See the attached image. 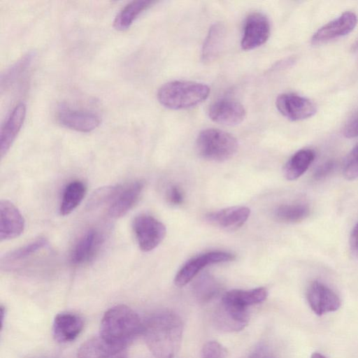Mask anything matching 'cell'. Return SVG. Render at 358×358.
Segmentation results:
<instances>
[{
    "mask_svg": "<svg viewBox=\"0 0 358 358\" xmlns=\"http://www.w3.org/2000/svg\"><path fill=\"white\" fill-rule=\"evenodd\" d=\"M180 317L171 311H160L150 316L143 324L145 343L156 358H173L182 337Z\"/></svg>",
    "mask_w": 358,
    "mask_h": 358,
    "instance_id": "1",
    "label": "cell"
},
{
    "mask_svg": "<svg viewBox=\"0 0 358 358\" xmlns=\"http://www.w3.org/2000/svg\"><path fill=\"white\" fill-rule=\"evenodd\" d=\"M138 314L125 305H117L103 315L99 336L108 343L122 350L143 331Z\"/></svg>",
    "mask_w": 358,
    "mask_h": 358,
    "instance_id": "2",
    "label": "cell"
},
{
    "mask_svg": "<svg viewBox=\"0 0 358 358\" xmlns=\"http://www.w3.org/2000/svg\"><path fill=\"white\" fill-rule=\"evenodd\" d=\"M209 94V87L203 83L174 80L159 88L157 99L164 107L178 110L196 106L206 100Z\"/></svg>",
    "mask_w": 358,
    "mask_h": 358,
    "instance_id": "3",
    "label": "cell"
},
{
    "mask_svg": "<svg viewBox=\"0 0 358 358\" xmlns=\"http://www.w3.org/2000/svg\"><path fill=\"white\" fill-rule=\"evenodd\" d=\"M196 149L199 155L205 159L223 162L235 155L238 142L231 134L210 128L199 133L196 141Z\"/></svg>",
    "mask_w": 358,
    "mask_h": 358,
    "instance_id": "4",
    "label": "cell"
},
{
    "mask_svg": "<svg viewBox=\"0 0 358 358\" xmlns=\"http://www.w3.org/2000/svg\"><path fill=\"white\" fill-rule=\"evenodd\" d=\"M133 229L138 246L143 252H149L157 248L165 238V225L155 217L141 214L133 222Z\"/></svg>",
    "mask_w": 358,
    "mask_h": 358,
    "instance_id": "5",
    "label": "cell"
},
{
    "mask_svg": "<svg viewBox=\"0 0 358 358\" xmlns=\"http://www.w3.org/2000/svg\"><path fill=\"white\" fill-rule=\"evenodd\" d=\"M234 259V255L225 251H211L195 256L182 266L174 278V283L182 287L208 265L228 262Z\"/></svg>",
    "mask_w": 358,
    "mask_h": 358,
    "instance_id": "6",
    "label": "cell"
},
{
    "mask_svg": "<svg viewBox=\"0 0 358 358\" xmlns=\"http://www.w3.org/2000/svg\"><path fill=\"white\" fill-rule=\"evenodd\" d=\"M275 106L284 117L292 121L309 118L317 111V107L312 101L293 93L279 94Z\"/></svg>",
    "mask_w": 358,
    "mask_h": 358,
    "instance_id": "7",
    "label": "cell"
},
{
    "mask_svg": "<svg viewBox=\"0 0 358 358\" xmlns=\"http://www.w3.org/2000/svg\"><path fill=\"white\" fill-rule=\"evenodd\" d=\"M271 26L268 19L261 13H252L245 20L241 45L244 50L255 49L269 38Z\"/></svg>",
    "mask_w": 358,
    "mask_h": 358,
    "instance_id": "8",
    "label": "cell"
},
{
    "mask_svg": "<svg viewBox=\"0 0 358 358\" xmlns=\"http://www.w3.org/2000/svg\"><path fill=\"white\" fill-rule=\"evenodd\" d=\"M144 188L141 180L132 182L119 187L108 204V213L113 218H120L126 215L138 202Z\"/></svg>",
    "mask_w": 358,
    "mask_h": 358,
    "instance_id": "9",
    "label": "cell"
},
{
    "mask_svg": "<svg viewBox=\"0 0 358 358\" xmlns=\"http://www.w3.org/2000/svg\"><path fill=\"white\" fill-rule=\"evenodd\" d=\"M307 300L312 310L317 315L334 312L341 306L337 294L324 283L315 280L307 290Z\"/></svg>",
    "mask_w": 358,
    "mask_h": 358,
    "instance_id": "10",
    "label": "cell"
},
{
    "mask_svg": "<svg viewBox=\"0 0 358 358\" xmlns=\"http://www.w3.org/2000/svg\"><path fill=\"white\" fill-rule=\"evenodd\" d=\"M357 17L352 12H345L317 29L312 36L313 44H321L348 35L356 27Z\"/></svg>",
    "mask_w": 358,
    "mask_h": 358,
    "instance_id": "11",
    "label": "cell"
},
{
    "mask_svg": "<svg viewBox=\"0 0 358 358\" xmlns=\"http://www.w3.org/2000/svg\"><path fill=\"white\" fill-rule=\"evenodd\" d=\"M243 106L231 99H222L215 101L208 109V116L215 122L233 126L240 124L245 117Z\"/></svg>",
    "mask_w": 358,
    "mask_h": 358,
    "instance_id": "12",
    "label": "cell"
},
{
    "mask_svg": "<svg viewBox=\"0 0 358 358\" xmlns=\"http://www.w3.org/2000/svg\"><path fill=\"white\" fill-rule=\"evenodd\" d=\"M25 222L17 208L10 201H0V240H10L20 236Z\"/></svg>",
    "mask_w": 358,
    "mask_h": 358,
    "instance_id": "13",
    "label": "cell"
},
{
    "mask_svg": "<svg viewBox=\"0 0 358 358\" xmlns=\"http://www.w3.org/2000/svg\"><path fill=\"white\" fill-rule=\"evenodd\" d=\"M57 120L64 127L81 132H90L101 123L100 117L86 110H74L62 106L57 113Z\"/></svg>",
    "mask_w": 358,
    "mask_h": 358,
    "instance_id": "14",
    "label": "cell"
},
{
    "mask_svg": "<svg viewBox=\"0 0 358 358\" xmlns=\"http://www.w3.org/2000/svg\"><path fill=\"white\" fill-rule=\"evenodd\" d=\"M83 326V320L78 315L69 312L59 313L53 321V337L60 343L71 342L81 333Z\"/></svg>",
    "mask_w": 358,
    "mask_h": 358,
    "instance_id": "15",
    "label": "cell"
},
{
    "mask_svg": "<svg viewBox=\"0 0 358 358\" xmlns=\"http://www.w3.org/2000/svg\"><path fill=\"white\" fill-rule=\"evenodd\" d=\"M250 209L246 206H233L208 213L207 220L212 224L227 230H236L248 220Z\"/></svg>",
    "mask_w": 358,
    "mask_h": 358,
    "instance_id": "16",
    "label": "cell"
},
{
    "mask_svg": "<svg viewBox=\"0 0 358 358\" xmlns=\"http://www.w3.org/2000/svg\"><path fill=\"white\" fill-rule=\"evenodd\" d=\"M215 322L226 331H238L243 329L249 321L248 309L236 308L221 302L215 313Z\"/></svg>",
    "mask_w": 358,
    "mask_h": 358,
    "instance_id": "17",
    "label": "cell"
},
{
    "mask_svg": "<svg viewBox=\"0 0 358 358\" xmlns=\"http://www.w3.org/2000/svg\"><path fill=\"white\" fill-rule=\"evenodd\" d=\"M26 116V106L23 103L17 104L4 123L0 133V155L3 158L6 155L17 134Z\"/></svg>",
    "mask_w": 358,
    "mask_h": 358,
    "instance_id": "18",
    "label": "cell"
},
{
    "mask_svg": "<svg viewBox=\"0 0 358 358\" xmlns=\"http://www.w3.org/2000/svg\"><path fill=\"white\" fill-rule=\"evenodd\" d=\"M102 242L100 234L94 229L87 231L78 241L71 254V262L80 265L93 259Z\"/></svg>",
    "mask_w": 358,
    "mask_h": 358,
    "instance_id": "19",
    "label": "cell"
},
{
    "mask_svg": "<svg viewBox=\"0 0 358 358\" xmlns=\"http://www.w3.org/2000/svg\"><path fill=\"white\" fill-rule=\"evenodd\" d=\"M267 295L268 292L265 287H257L250 290L232 289L223 295L221 302L248 309V306L264 301Z\"/></svg>",
    "mask_w": 358,
    "mask_h": 358,
    "instance_id": "20",
    "label": "cell"
},
{
    "mask_svg": "<svg viewBox=\"0 0 358 358\" xmlns=\"http://www.w3.org/2000/svg\"><path fill=\"white\" fill-rule=\"evenodd\" d=\"M122 352L98 335L83 343L78 350L77 356L78 358H109Z\"/></svg>",
    "mask_w": 358,
    "mask_h": 358,
    "instance_id": "21",
    "label": "cell"
},
{
    "mask_svg": "<svg viewBox=\"0 0 358 358\" xmlns=\"http://www.w3.org/2000/svg\"><path fill=\"white\" fill-rule=\"evenodd\" d=\"M224 38L225 28L222 24L216 23L210 27L201 50V59L203 62H211L219 56Z\"/></svg>",
    "mask_w": 358,
    "mask_h": 358,
    "instance_id": "22",
    "label": "cell"
},
{
    "mask_svg": "<svg viewBox=\"0 0 358 358\" xmlns=\"http://www.w3.org/2000/svg\"><path fill=\"white\" fill-rule=\"evenodd\" d=\"M315 155L310 149H302L294 153L285 164L283 173L288 180H295L309 168Z\"/></svg>",
    "mask_w": 358,
    "mask_h": 358,
    "instance_id": "23",
    "label": "cell"
},
{
    "mask_svg": "<svg viewBox=\"0 0 358 358\" xmlns=\"http://www.w3.org/2000/svg\"><path fill=\"white\" fill-rule=\"evenodd\" d=\"M87 192V187L80 180H73L65 187L59 207L60 214L66 216L72 213L82 202Z\"/></svg>",
    "mask_w": 358,
    "mask_h": 358,
    "instance_id": "24",
    "label": "cell"
},
{
    "mask_svg": "<svg viewBox=\"0 0 358 358\" xmlns=\"http://www.w3.org/2000/svg\"><path fill=\"white\" fill-rule=\"evenodd\" d=\"M153 3L148 0H136L129 3L116 15L113 27L120 31L128 29L137 17Z\"/></svg>",
    "mask_w": 358,
    "mask_h": 358,
    "instance_id": "25",
    "label": "cell"
},
{
    "mask_svg": "<svg viewBox=\"0 0 358 358\" xmlns=\"http://www.w3.org/2000/svg\"><path fill=\"white\" fill-rule=\"evenodd\" d=\"M310 210L304 203L282 204L274 212L275 218L282 222L295 223L305 220L310 215Z\"/></svg>",
    "mask_w": 358,
    "mask_h": 358,
    "instance_id": "26",
    "label": "cell"
},
{
    "mask_svg": "<svg viewBox=\"0 0 358 358\" xmlns=\"http://www.w3.org/2000/svg\"><path fill=\"white\" fill-rule=\"evenodd\" d=\"M48 245V241L44 238H40L27 244L20 248H17L7 254L4 260L6 262H15L22 261L40 250H42Z\"/></svg>",
    "mask_w": 358,
    "mask_h": 358,
    "instance_id": "27",
    "label": "cell"
},
{
    "mask_svg": "<svg viewBox=\"0 0 358 358\" xmlns=\"http://www.w3.org/2000/svg\"><path fill=\"white\" fill-rule=\"evenodd\" d=\"M34 54L27 53L24 55L20 61H18L15 65L10 67L3 75L1 76V85H12V83L21 76L22 73L29 66Z\"/></svg>",
    "mask_w": 358,
    "mask_h": 358,
    "instance_id": "28",
    "label": "cell"
},
{
    "mask_svg": "<svg viewBox=\"0 0 358 358\" xmlns=\"http://www.w3.org/2000/svg\"><path fill=\"white\" fill-rule=\"evenodd\" d=\"M196 293L201 300H208L217 292L216 282L209 276H204L196 285Z\"/></svg>",
    "mask_w": 358,
    "mask_h": 358,
    "instance_id": "29",
    "label": "cell"
},
{
    "mask_svg": "<svg viewBox=\"0 0 358 358\" xmlns=\"http://www.w3.org/2000/svg\"><path fill=\"white\" fill-rule=\"evenodd\" d=\"M343 173L349 180L358 178V145L348 155L343 165Z\"/></svg>",
    "mask_w": 358,
    "mask_h": 358,
    "instance_id": "30",
    "label": "cell"
},
{
    "mask_svg": "<svg viewBox=\"0 0 358 358\" xmlns=\"http://www.w3.org/2000/svg\"><path fill=\"white\" fill-rule=\"evenodd\" d=\"M226 348L217 341H208L204 344L201 351V358H226Z\"/></svg>",
    "mask_w": 358,
    "mask_h": 358,
    "instance_id": "31",
    "label": "cell"
},
{
    "mask_svg": "<svg viewBox=\"0 0 358 358\" xmlns=\"http://www.w3.org/2000/svg\"><path fill=\"white\" fill-rule=\"evenodd\" d=\"M335 168V162L329 160L320 165L315 171L313 178L315 180H321L333 172Z\"/></svg>",
    "mask_w": 358,
    "mask_h": 358,
    "instance_id": "32",
    "label": "cell"
},
{
    "mask_svg": "<svg viewBox=\"0 0 358 358\" xmlns=\"http://www.w3.org/2000/svg\"><path fill=\"white\" fill-rule=\"evenodd\" d=\"M167 200L174 206L180 205L184 200V194L177 185H172L167 192Z\"/></svg>",
    "mask_w": 358,
    "mask_h": 358,
    "instance_id": "33",
    "label": "cell"
},
{
    "mask_svg": "<svg viewBox=\"0 0 358 358\" xmlns=\"http://www.w3.org/2000/svg\"><path fill=\"white\" fill-rule=\"evenodd\" d=\"M343 134L347 138L358 137V116L346 124L344 128Z\"/></svg>",
    "mask_w": 358,
    "mask_h": 358,
    "instance_id": "34",
    "label": "cell"
},
{
    "mask_svg": "<svg viewBox=\"0 0 358 358\" xmlns=\"http://www.w3.org/2000/svg\"><path fill=\"white\" fill-rule=\"evenodd\" d=\"M349 244L351 252L358 257V222L351 231Z\"/></svg>",
    "mask_w": 358,
    "mask_h": 358,
    "instance_id": "35",
    "label": "cell"
},
{
    "mask_svg": "<svg viewBox=\"0 0 358 358\" xmlns=\"http://www.w3.org/2000/svg\"><path fill=\"white\" fill-rule=\"evenodd\" d=\"M310 358H327V357L319 352H314L312 354Z\"/></svg>",
    "mask_w": 358,
    "mask_h": 358,
    "instance_id": "36",
    "label": "cell"
},
{
    "mask_svg": "<svg viewBox=\"0 0 358 358\" xmlns=\"http://www.w3.org/2000/svg\"><path fill=\"white\" fill-rule=\"evenodd\" d=\"M352 51H357L358 50V38L355 41V42L352 45Z\"/></svg>",
    "mask_w": 358,
    "mask_h": 358,
    "instance_id": "37",
    "label": "cell"
},
{
    "mask_svg": "<svg viewBox=\"0 0 358 358\" xmlns=\"http://www.w3.org/2000/svg\"><path fill=\"white\" fill-rule=\"evenodd\" d=\"M109 358H127V357L123 354V352H120Z\"/></svg>",
    "mask_w": 358,
    "mask_h": 358,
    "instance_id": "38",
    "label": "cell"
},
{
    "mask_svg": "<svg viewBox=\"0 0 358 358\" xmlns=\"http://www.w3.org/2000/svg\"><path fill=\"white\" fill-rule=\"evenodd\" d=\"M29 358H45V357H29Z\"/></svg>",
    "mask_w": 358,
    "mask_h": 358,
    "instance_id": "39",
    "label": "cell"
}]
</instances>
